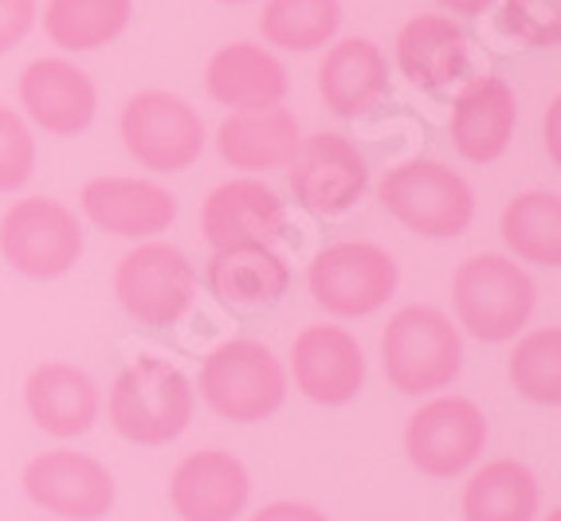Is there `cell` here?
I'll return each mask as SVG.
<instances>
[{
	"label": "cell",
	"instance_id": "obj_10",
	"mask_svg": "<svg viewBox=\"0 0 561 521\" xmlns=\"http://www.w3.org/2000/svg\"><path fill=\"white\" fill-rule=\"evenodd\" d=\"M486 416L468 396H432L404 424V455L424 478H459L483 459Z\"/></svg>",
	"mask_w": 561,
	"mask_h": 521
},
{
	"label": "cell",
	"instance_id": "obj_33",
	"mask_svg": "<svg viewBox=\"0 0 561 521\" xmlns=\"http://www.w3.org/2000/svg\"><path fill=\"white\" fill-rule=\"evenodd\" d=\"M248 521H330L319 506L295 502V498H279V502H267L263 510H255Z\"/></svg>",
	"mask_w": 561,
	"mask_h": 521
},
{
	"label": "cell",
	"instance_id": "obj_14",
	"mask_svg": "<svg viewBox=\"0 0 561 521\" xmlns=\"http://www.w3.org/2000/svg\"><path fill=\"white\" fill-rule=\"evenodd\" d=\"M290 377L307 401L342 408L365 389V349L342 326H307L290 345Z\"/></svg>",
	"mask_w": 561,
	"mask_h": 521
},
{
	"label": "cell",
	"instance_id": "obj_37",
	"mask_svg": "<svg viewBox=\"0 0 561 521\" xmlns=\"http://www.w3.org/2000/svg\"><path fill=\"white\" fill-rule=\"evenodd\" d=\"M220 4H255V0H220Z\"/></svg>",
	"mask_w": 561,
	"mask_h": 521
},
{
	"label": "cell",
	"instance_id": "obj_8",
	"mask_svg": "<svg viewBox=\"0 0 561 521\" xmlns=\"http://www.w3.org/2000/svg\"><path fill=\"white\" fill-rule=\"evenodd\" d=\"M122 146L150 173H185L201 161L208 146V130L201 114L169 91H141L118 114Z\"/></svg>",
	"mask_w": 561,
	"mask_h": 521
},
{
	"label": "cell",
	"instance_id": "obj_30",
	"mask_svg": "<svg viewBox=\"0 0 561 521\" xmlns=\"http://www.w3.org/2000/svg\"><path fill=\"white\" fill-rule=\"evenodd\" d=\"M499 28L526 47H553L561 36V0H503Z\"/></svg>",
	"mask_w": 561,
	"mask_h": 521
},
{
	"label": "cell",
	"instance_id": "obj_28",
	"mask_svg": "<svg viewBox=\"0 0 561 521\" xmlns=\"http://www.w3.org/2000/svg\"><path fill=\"white\" fill-rule=\"evenodd\" d=\"M342 28V0H267L260 12L263 44L283 51H319Z\"/></svg>",
	"mask_w": 561,
	"mask_h": 521
},
{
	"label": "cell",
	"instance_id": "obj_12",
	"mask_svg": "<svg viewBox=\"0 0 561 521\" xmlns=\"http://www.w3.org/2000/svg\"><path fill=\"white\" fill-rule=\"evenodd\" d=\"M20 486L28 502L44 513H56L59 521H99L114 506V478L103 463L87 451L56 447L28 459Z\"/></svg>",
	"mask_w": 561,
	"mask_h": 521
},
{
	"label": "cell",
	"instance_id": "obj_11",
	"mask_svg": "<svg viewBox=\"0 0 561 521\" xmlns=\"http://www.w3.org/2000/svg\"><path fill=\"white\" fill-rule=\"evenodd\" d=\"M290 193L319 220H337L357 208L369 188L362 149L342 134H310L290 158Z\"/></svg>",
	"mask_w": 561,
	"mask_h": 521
},
{
	"label": "cell",
	"instance_id": "obj_7",
	"mask_svg": "<svg viewBox=\"0 0 561 521\" xmlns=\"http://www.w3.org/2000/svg\"><path fill=\"white\" fill-rule=\"evenodd\" d=\"M401 267L369 240L327 243L307 267L310 298L334 317H369L397 294Z\"/></svg>",
	"mask_w": 561,
	"mask_h": 521
},
{
	"label": "cell",
	"instance_id": "obj_9",
	"mask_svg": "<svg viewBox=\"0 0 561 521\" xmlns=\"http://www.w3.org/2000/svg\"><path fill=\"white\" fill-rule=\"evenodd\" d=\"M114 294L138 326H178L197 298V267L173 243H138L114 267Z\"/></svg>",
	"mask_w": 561,
	"mask_h": 521
},
{
	"label": "cell",
	"instance_id": "obj_19",
	"mask_svg": "<svg viewBox=\"0 0 561 521\" xmlns=\"http://www.w3.org/2000/svg\"><path fill=\"white\" fill-rule=\"evenodd\" d=\"M24 408L39 431L56 439H76L99 424L103 396L87 369L71 361H44L24 381Z\"/></svg>",
	"mask_w": 561,
	"mask_h": 521
},
{
	"label": "cell",
	"instance_id": "obj_13",
	"mask_svg": "<svg viewBox=\"0 0 561 521\" xmlns=\"http://www.w3.org/2000/svg\"><path fill=\"white\" fill-rule=\"evenodd\" d=\"M252 502L248 466L220 447L188 451L169 475V506L181 521H236Z\"/></svg>",
	"mask_w": 561,
	"mask_h": 521
},
{
	"label": "cell",
	"instance_id": "obj_35",
	"mask_svg": "<svg viewBox=\"0 0 561 521\" xmlns=\"http://www.w3.org/2000/svg\"><path fill=\"white\" fill-rule=\"evenodd\" d=\"M444 12H456V16H483L491 9V0H436Z\"/></svg>",
	"mask_w": 561,
	"mask_h": 521
},
{
	"label": "cell",
	"instance_id": "obj_31",
	"mask_svg": "<svg viewBox=\"0 0 561 521\" xmlns=\"http://www.w3.org/2000/svg\"><path fill=\"white\" fill-rule=\"evenodd\" d=\"M36 177V138L28 121L0 103V193H16Z\"/></svg>",
	"mask_w": 561,
	"mask_h": 521
},
{
	"label": "cell",
	"instance_id": "obj_32",
	"mask_svg": "<svg viewBox=\"0 0 561 521\" xmlns=\"http://www.w3.org/2000/svg\"><path fill=\"white\" fill-rule=\"evenodd\" d=\"M36 0H0V56L28 39V32L36 28Z\"/></svg>",
	"mask_w": 561,
	"mask_h": 521
},
{
	"label": "cell",
	"instance_id": "obj_29",
	"mask_svg": "<svg viewBox=\"0 0 561 521\" xmlns=\"http://www.w3.org/2000/svg\"><path fill=\"white\" fill-rule=\"evenodd\" d=\"M506 377L511 389L530 404L542 408H558L561 404V329L558 326H538L523 334L511 349L506 361Z\"/></svg>",
	"mask_w": 561,
	"mask_h": 521
},
{
	"label": "cell",
	"instance_id": "obj_17",
	"mask_svg": "<svg viewBox=\"0 0 561 521\" xmlns=\"http://www.w3.org/2000/svg\"><path fill=\"white\" fill-rule=\"evenodd\" d=\"M79 205L99 232L118 240H153L178 220V196L141 177H91L79 193Z\"/></svg>",
	"mask_w": 561,
	"mask_h": 521
},
{
	"label": "cell",
	"instance_id": "obj_4",
	"mask_svg": "<svg viewBox=\"0 0 561 521\" xmlns=\"http://www.w3.org/2000/svg\"><path fill=\"white\" fill-rule=\"evenodd\" d=\"M377 200L401 228L424 240H456L476 220V193L456 169L432 158H412L385 169Z\"/></svg>",
	"mask_w": 561,
	"mask_h": 521
},
{
	"label": "cell",
	"instance_id": "obj_21",
	"mask_svg": "<svg viewBox=\"0 0 561 521\" xmlns=\"http://www.w3.org/2000/svg\"><path fill=\"white\" fill-rule=\"evenodd\" d=\"M385 94H389V59L374 39H337L319 63V99L334 118H365Z\"/></svg>",
	"mask_w": 561,
	"mask_h": 521
},
{
	"label": "cell",
	"instance_id": "obj_3",
	"mask_svg": "<svg viewBox=\"0 0 561 521\" xmlns=\"http://www.w3.org/2000/svg\"><path fill=\"white\" fill-rule=\"evenodd\" d=\"M381 369L401 396H432L451 389L463 369V337L436 306H401L381 334Z\"/></svg>",
	"mask_w": 561,
	"mask_h": 521
},
{
	"label": "cell",
	"instance_id": "obj_23",
	"mask_svg": "<svg viewBox=\"0 0 561 521\" xmlns=\"http://www.w3.org/2000/svg\"><path fill=\"white\" fill-rule=\"evenodd\" d=\"M302 141L299 118L287 106L272 111H232L216 130V153L220 161L243 173H272L287 169Z\"/></svg>",
	"mask_w": 561,
	"mask_h": 521
},
{
	"label": "cell",
	"instance_id": "obj_22",
	"mask_svg": "<svg viewBox=\"0 0 561 521\" xmlns=\"http://www.w3.org/2000/svg\"><path fill=\"white\" fill-rule=\"evenodd\" d=\"M397 71L421 91H444V86L459 83L471 74L468 59V36L459 32V24H451V16H412L393 44Z\"/></svg>",
	"mask_w": 561,
	"mask_h": 521
},
{
	"label": "cell",
	"instance_id": "obj_2",
	"mask_svg": "<svg viewBox=\"0 0 561 521\" xmlns=\"http://www.w3.org/2000/svg\"><path fill=\"white\" fill-rule=\"evenodd\" d=\"M451 306L456 322L476 341L503 345L515 341L538 306V287L523 263L511 255H471L451 275Z\"/></svg>",
	"mask_w": 561,
	"mask_h": 521
},
{
	"label": "cell",
	"instance_id": "obj_26",
	"mask_svg": "<svg viewBox=\"0 0 561 521\" xmlns=\"http://www.w3.org/2000/svg\"><path fill=\"white\" fill-rule=\"evenodd\" d=\"M506 252L518 263L561 267V196L546 188H530L506 200L499 220Z\"/></svg>",
	"mask_w": 561,
	"mask_h": 521
},
{
	"label": "cell",
	"instance_id": "obj_34",
	"mask_svg": "<svg viewBox=\"0 0 561 521\" xmlns=\"http://www.w3.org/2000/svg\"><path fill=\"white\" fill-rule=\"evenodd\" d=\"M558 114H561V99H553L550 111H546V149H550V161H561V146H558Z\"/></svg>",
	"mask_w": 561,
	"mask_h": 521
},
{
	"label": "cell",
	"instance_id": "obj_15",
	"mask_svg": "<svg viewBox=\"0 0 561 521\" xmlns=\"http://www.w3.org/2000/svg\"><path fill=\"white\" fill-rule=\"evenodd\" d=\"M20 106L51 138H79L83 130H91L99 91L83 67H76L71 59L47 56L32 59L20 71Z\"/></svg>",
	"mask_w": 561,
	"mask_h": 521
},
{
	"label": "cell",
	"instance_id": "obj_36",
	"mask_svg": "<svg viewBox=\"0 0 561 521\" xmlns=\"http://www.w3.org/2000/svg\"><path fill=\"white\" fill-rule=\"evenodd\" d=\"M546 521H561V510H550L546 513Z\"/></svg>",
	"mask_w": 561,
	"mask_h": 521
},
{
	"label": "cell",
	"instance_id": "obj_27",
	"mask_svg": "<svg viewBox=\"0 0 561 521\" xmlns=\"http://www.w3.org/2000/svg\"><path fill=\"white\" fill-rule=\"evenodd\" d=\"M134 0H47L44 32L64 51H94L130 28Z\"/></svg>",
	"mask_w": 561,
	"mask_h": 521
},
{
	"label": "cell",
	"instance_id": "obj_25",
	"mask_svg": "<svg viewBox=\"0 0 561 521\" xmlns=\"http://www.w3.org/2000/svg\"><path fill=\"white\" fill-rule=\"evenodd\" d=\"M463 521H538L542 486L518 459H491L463 483L459 498Z\"/></svg>",
	"mask_w": 561,
	"mask_h": 521
},
{
	"label": "cell",
	"instance_id": "obj_24",
	"mask_svg": "<svg viewBox=\"0 0 561 521\" xmlns=\"http://www.w3.org/2000/svg\"><path fill=\"white\" fill-rule=\"evenodd\" d=\"M205 282L220 302L240 310L272 306L290 290V267L272 243L220 247L205 267Z\"/></svg>",
	"mask_w": 561,
	"mask_h": 521
},
{
	"label": "cell",
	"instance_id": "obj_18",
	"mask_svg": "<svg viewBox=\"0 0 561 521\" xmlns=\"http://www.w3.org/2000/svg\"><path fill=\"white\" fill-rule=\"evenodd\" d=\"M287 208L279 193L255 177H236L216 185L201 205V235L213 252L240 247V243H272L279 240Z\"/></svg>",
	"mask_w": 561,
	"mask_h": 521
},
{
	"label": "cell",
	"instance_id": "obj_1",
	"mask_svg": "<svg viewBox=\"0 0 561 521\" xmlns=\"http://www.w3.org/2000/svg\"><path fill=\"white\" fill-rule=\"evenodd\" d=\"M197 389L178 364L161 357H134L106 392V419L126 443L165 447L193 424Z\"/></svg>",
	"mask_w": 561,
	"mask_h": 521
},
{
	"label": "cell",
	"instance_id": "obj_6",
	"mask_svg": "<svg viewBox=\"0 0 561 521\" xmlns=\"http://www.w3.org/2000/svg\"><path fill=\"white\" fill-rule=\"evenodd\" d=\"M83 243L79 216L51 196H24L0 216V255L24 279H64L83 259Z\"/></svg>",
	"mask_w": 561,
	"mask_h": 521
},
{
	"label": "cell",
	"instance_id": "obj_16",
	"mask_svg": "<svg viewBox=\"0 0 561 521\" xmlns=\"http://www.w3.org/2000/svg\"><path fill=\"white\" fill-rule=\"evenodd\" d=\"M518 126V99L503 74H471L451 99V146L471 165H491L506 153Z\"/></svg>",
	"mask_w": 561,
	"mask_h": 521
},
{
	"label": "cell",
	"instance_id": "obj_5",
	"mask_svg": "<svg viewBox=\"0 0 561 521\" xmlns=\"http://www.w3.org/2000/svg\"><path fill=\"white\" fill-rule=\"evenodd\" d=\"M193 389L228 424H263L287 404V369L263 341L232 337L205 357Z\"/></svg>",
	"mask_w": 561,
	"mask_h": 521
},
{
	"label": "cell",
	"instance_id": "obj_20",
	"mask_svg": "<svg viewBox=\"0 0 561 521\" xmlns=\"http://www.w3.org/2000/svg\"><path fill=\"white\" fill-rule=\"evenodd\" d=\"M205 91L213 103L228 106V111H272V106H283L290 79L287 67L267 47L232 39L208 59Z\"/></svg>",
	"mask_w": 561,
	"mask_h": 521
}]
</instances>
